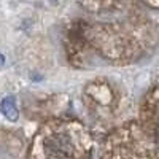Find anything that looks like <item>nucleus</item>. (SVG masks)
Here are the masks:
<instances>
[{
	"mask_svg": "<svg viewBox=\"0 0 159 159\" xmlns=\"http://www.w3.org/2000/svg\"><path fill=\"white\" fill-rule=\"evenodd\" d=\"M0 110H2V113L10 119V121H16L18 119V110H16L15 99L13 97H5L2 100V105H0Z\"/></svg>",
	"mask_w": 159,
	"mask_h": 159,
	"instance_id": "obj_1",
	"label": "nucleus"
},
{
	"mask_svg": "<svg viewBox=\"0 0 159 159\" xmlns=\"http://www.w3.org/2000/svg\"><path fill=\"white\" fill-rule=\"evenodd\" d=\"M2 64H3V57H2V56H0V65H2Z\"/></svg>",
	"mask_w": 159,
	"mask_h": 159,
	"instance_id": "obj_2",
	"label": "nucleus"
}]
</instances>
